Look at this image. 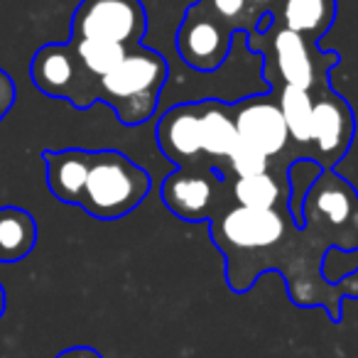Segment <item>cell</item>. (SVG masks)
Masks as SVG:
<instances>
[{
  "mask_svg": "<svg viewBox=\"0 0 358 358\" xmlns=\"http://www.w3.org/2000/svg\"><path fill=\"white\" fill-rule=\"evenodd\" d=\"M289 209H245L229 204L211 219V238L229 260V287L248 292L263 270L270 268V253L294 236Z\"/></svg>",
  "mask_w": 358,
  "mask_h": 358,
  "instance_id": "6da1fadb",
  "label": "cell"
},
{
  "mask_svg": "<svg viewBox=\"0 0 358 358\" xmlns=\"http://www.w3.org/2000/svg\"><path fill=\"white\" fill-rule=\"evenodd\" d=\"M169 76V64L159 52L135 45L120 64L101 79L99 101L110 106L123 125H143L157 110V101Z\"/></svg>",
  "mask_w": 358,
  "mask_h": 358,
  "instance_id": "7a4b0ae2",
  "label": "cell"
},
{
  "mask_svg": "<svg viewBox=\"0 0 358 358\" xmlns=\"http://www.w3.org/2000/svg\"><path fill=\"white\" fill-rule=\"evenodd\" d=\"M302 236L319 253L358 248V192L334 169H322L302 201Z\"/></svg>",
  "mask_w": 358,
  "mask_h": 358,
  "instance_id": "3957f363",
  "label": "cell"
},
{
  "mask_svg": "<svg viewBox=\"0 0 358 358\" xmlns=\"http://www.w3.org/2000/svg\"><path fill=\"white\" fill-rule=\"evenodd\" d=\"M152 189V179L120 150H91V169L79 206L99 221L135 211Z\"/></svg>",
  "mask_w": 358,
  "mask_h": 358,
  "instance_id": "277c9868",
  "label": "cell"
},
{
  "mask_svg": "<svg viewBox=\"0 0 358 358\" xmlns=\"http://www.w3.org/2000/svg\"><path fill=\"white\" fill-rule=\"evenodd\" d=\"M248 47L263 55L265 69H275V74L265 71L273 84L280 81L309 94L329 89V71L341 62L336 52H319L314 42H307L280 22H270L268 30L248 35Z\"/></svg>",
  "mask_w": 358,
  "mask_h": 358,
  "instance_id": "5b68a950",
  "label": "cell"
},
{
  "mask_svg": "<svg viewBox=\"0 0 358 358\" xmlns=\"http://www.w3.org/2000/svg\"><path fill=\"white\" fill-rule=\"evenodd\" d=\"M229 185L224 169L206 157L169 172L162 182V201L182 221H211L224 206L234 204Z\"/></svg>",
  "mask_w": 358,
  "mask_h": 358,
  "instance_id": "8992f818",
  "label": "cell"
},
{
  "mask_svg": "<svg viewBox=\"0 0 358 358\" xmlns=\"http://www.w3.org/2000/svg\"><path fill=\"white\" fill-rule=\"evenodd\" d=\"M148 10L143 0H81L71 15L69 40H101L123 47L143 45Z\"/></svg>",
  "mask_w": 358,
  "mask_h": 358,
  "instance_id": "52a82bcc",
  "label": "cell"
},
{
  "mask_svg": "<svg viewBox=\"0 0 358 358\" xmlns=\"http://www.w3.org/2000/svg\"><path fill=\"white\" fill-rule=\"evenodd\" d=\"M32 84L52 99H66L74 108H91L99 103L101 81L94 79L76 59L71 45H42L30 64Z\"/></svg>",
  "mask_w": 358,
  "mask_h": 358,
  "instance_id": "ba28073f",
  "label": "cell"
},
{
  "mask_svg": "<svg viewBox=\"0 0 358 358\" xmlns=\"http://www.w3.org/2000/svg\"><path fill=\"white\" fill-rule=\"evenodd\" d=\"M234 27L224 22L204 0L187 10L177 30L179 57L196 71H214L226 62L231 52Z\"/></svg>",
  "mask_w": 358,
  "mask_h": 358,
  "instance_id": "9c48e42d",
  "label": "cell"
},
{
  "mask_svg": "<svg viewBox=\"0 0 358 358\" xmlns=\"http://www.w3.org/2000/svg\"><path fill=\"white\" fill-rule=\"evenodd\" d=\"M314 96V128H312V159L322 169H334L346 157L356 133V118L351 106L336 91L324 89Z\"/></svg>",
  "mask_w": 358,
  "mask_h": 358,
  "instance_id": "30bf717a",
  "label": "cell"
},
{
  "mask_svg": "<svg viewBox=\"0 0 358 358\" xmlns=\"http://www.w3.org/2000/svg\"><path fill=\"white\" fill-rule=\"evenodd\" d=\"M234 113L241 140L258 148L270 159L289 155L292 140H289L287 123H285V115L273 91L265 96H248V99L238 101L234 103Z\"/></svg>",
  "mask_w": 358,
  "mask_h": 358,
  "instance_id": "8fae6325",
  "label": "cell"
},
{
  "mask_svg": "<svg viewBox=\"0 0 358 358\" xmlns=\"http://www.w3.org/2000/svg\"><path fill=\"white\" fill-rule=\"evenodd\" d=\"M155 138L162 155L177 167L199 162L206 157L201 150V101L199 103H182L169 108L157 120Z\"/></svg>",
  "mask_w": 358,
  "mask_h": 358,
  "instance_id": "7c38bea8",
  "label": "cell"
},
{
  "mask_svg": "<svg viewBox=\"0 0 358 358\" xmlns=\"http://www.w3.org/2000/svg\"><path fill=\"white\" fill-rule=\"evenodd\" d=\"M42 157L47 167V187L55 199L62 204L79 206L91 169V150H45Z\"/></svg>",
  "mask_w": 358,
  "mask_h": 358,
  "instance_id": "4fadbf2b",
  "label": "cell"
},
{
  "mask_svg": "<svg viewBox=\"0 0 358 358\" xmlns=\"http://www.w3.org/2000/svg\"><path fill=\"white\" fill-rule=\"evenodd\" d=\"M273 94L285 115L294 152L299 155V159H312L314 96L309 91L287 84H273Z\"/></svg>",
  "mask_w": 358,
  "mask_h": 358,
  "instance_id": "5bb4252c",
  "label": "cell"
},
{
  "mask_svg": "<svg viewBox=\"0 0 358 358\" xmlns=\"http://www.w3.org/2000/svg\"><path fill=\"white\" fill-rule=\"evenodd\" d=\"M238 143L234 106L221 101H201V150L216 164L226 162Z\"/></svg>",
  "mask_w": 358,
  "mask_h": 358,
  "instance_id": "9a60e30c",
  "label": "cell"
},
{
  "mask_svg": "<svg viewBox=\"0 0 358 358\" xmlns=\"http://www.w3.org/2000/svg\"><path fill=\"white\" fill-rule=\"evenodd\" d=\"M336 20V0H282L278 22L307 42L322 40Z\"/></svg>",
  "mask_w": 358,
  "mask_h": 358,
  "instance_id": "2e32d148",
  "label": "cell"
},
{
  "mask_svg": "<svg viewBox=\"0 0 358 358\" xmlns=\"http://www.w3.org/2000/svg\"><path fill=\"white\" fill-rule=\"evenodd\" d=\"M37 245V221L20 206L0 209V263L13 265L25 260Z\"/></svg>",
  "mask_w": 358,
  "mask_h": 358,
  "instance_id": "e0dca14e",
  "label": "cell"
},
{
  "mask_svg": "<svg viewBox=\"0 0 358 358\" xmlns=\"http://www.w3.org/2000/svg\"><path fill=\"white\" fill-rule=\"evenodd\" d=\"M76 59L81 62L86 71L94 79H103L108 71H113L125 57L130 47L115 45V42H101V40H69Z\"/></svg>",
  "mask_w": 358,
  "mask_h": 358,
  "instance_id": "ac0fdd59",
  "label": "cell"
},
{
  "mask_svg": "<svg viewBox=\"0 0 358 358\" xmlns=\"http://www.w3.org/2000/svg\"><path fill=\"white\" fill-rule=\"evenodd\" d=\"M322 174L314 159H294L287 169V182H289V216H292L294 226L302 229L304 219H302V201L304 194L309 192V187L314 185V179Z\"/></svg>",
  "mask_w": 358,
  "mask_h": 358,
  "instance_id": "d6986e66",
  "label": "cell"
},
{
  "mask_svg": "<svg viewBox=\"0 0 358 358\" xmlns=\"http://www.w3.org/2000/svg\"><path fill=\"white\" fill-rule=\"evenodd\" d=\"M226 177L229 179H241V177H258V174H265L275 167V159L265 157L258 148L248 145L245 140L238 138L236 148L231 150V155L226 157Z\"/></svg>",
  "mask_w": 358,
  "mask_h": 358,
  "instance_id": "ffe728a7",
  "label": "cell"
},
{
  "mask_svg": "<svg viewBox=\"0 0 358 358\" xmlns=\"http://www.w3.org/2000/svg\"><path fill=\"white\" fill-rule=\"evenodd\" d=\"M206 6L216 13L224 22H229L231 27H241L245 22V13H248V0H204Z\"/></svg>",
  "mask_w": 358,
  "mask_h": 358,
  "instance_id": "44dd1931",
  "label": "cell"
},
{
  "mask_svg": "<svg viewBox=\"0 0 358 358\" xmlns=\"http://www.w3.org/2000/svg\"><path fill=\"white\" fill-rule=\"evenodd\" d=\"M15 84H13L10 74L8 71L0 69V120L6 118L8 110L13 108V103H15Z\"/></svg>",
  "mask_w": 358,
  "mask_h": 358,
  "instance_id": "7402d4cb",
  "label": "cell"
},
{
  "mask_svg": "<svg viewBox=\"0 0 358 358\" xmlns=\"http://www.w3.org/2000/svg\"><path fill=\"white\" fill-rule=\"evenodd\" d=\"M57 358H103V356L91 346H71L66 351H62Z\"/></svg>",
  "mask_w": 358,
  "mask_h": 358,
  "instance_id": "603a6c76",
  "label": "cell"
},
{
  "mask_svg": "<svg viewBox=\"0 0 358 358\" xmlns=\"http://www.w3.org/2000/svg\"><path fill=\"white\" fill-rule=\"evenodd\" d=\"M3 312H6V289L0 285V317H3Z\"/></svg>",
  "mask_w": 358,
  "mask_h": 358,
  "instance_id": "cb8c5ba5",
  "label": "cell"
}]
</instances>
